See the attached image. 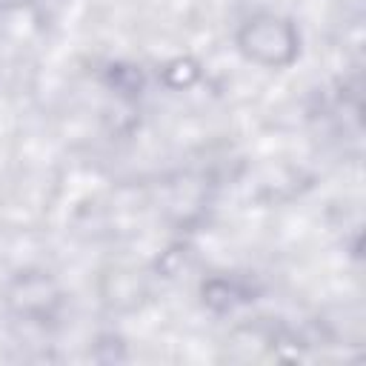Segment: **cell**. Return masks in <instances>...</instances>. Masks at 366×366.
Here are the masks:
<instances>
[{"label":"cell","mask_w":366,"mask_h":366,"mask_svg":"<svg viewBox=\"0 0 366 366\" xmlns=\"http://www.w3.org/2000/svg\"><path fill=\"white\" fill-rule=\"evenodd\" d=\"M295 46H297L295 29L286 20L272 17V14L252 17L240 31V49L266 66L289 63L295 57Z\"/></svg>","instance_id":"obj_1"}]
</instances>
